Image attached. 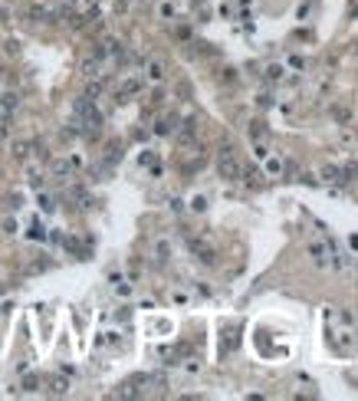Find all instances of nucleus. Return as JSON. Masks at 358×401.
<instances>
[{"instance_id":"1","label":"nucleus","mask_w":358,"mask_h":401,"mask_svg":"<svg viewBox=\"0 0 358 401\" xmlns=\"http://www.w3.org/2000/svg\"><path fill=\"white\" fill-rule=\"evenodd\" d=\"M217 171H220L223 181H240L243 168H240V161H237V155H233V148H220V151H217Z\"/></svg>"},{"instance_id":"2","label":"nucleus","mask_w":358,"mask_h":401,"mask_svg":"<svg viewBox=\"0 0 358 401\" xmlns=\"http://www.w3.org/2000/svg\"><path fill=\"white\" fill-rule=\"evenodd\" d=\"M187 247H191V253L200 260V263H214V260H217L214 247L207 244V240H200V237H187Z\"/></svg>"},{"instance_id":"3","label":"nucleus","mask_w":358,"mask_h":401,"mask_svg":"<svg viewBox=\"0 0 358 401\" xmlns=\"http://www.w3.org/2000/svg\"><path fill=\"white\" fill-rule=\"evenodd\" d=\"M145 89V79H138V76H128L125 82L119 86V102H128L132 95H138Z\"/></svg>"},{"instance_id":"4","label":"nucleus","mask_w":358,"mask_h":401,"mask_svg":"<svg viewBox=\"0 0 358 401\" xmlns=\"http://www.w3.org/2000/svg\"><path fill=\"white\" fill-rule=\"evenodd\" d=\"M16 109H20V95L16 92H0V122H7Z\"/></svg>"},{"instance_id":"5","label":"nucleus","mask_w":358,"mask_h":401,"mask_svg":"<svg viewBox=\"0 0 358 401\" xmlns=\"http://www.w3.org/2000/svg\"><path fill=\"white\" fill-rule=\"evenodd\" d=\"M306 250H309V257H312V263H316V267H329V247H326V244L309 240V247H306Z\"/></svg>"},{"instance_id":"6","label":"nucleus","mask_w":358,"mask_h":401,"mask_svg":"<svg viewBox=\"0 0 358 401\" xmlns=\"http://www.w3.org/2000/svg\"><path fill=\"white\" fill-rule=\"evenodd\" d=\"M49 171H53V178H56V181H69L76 168L69 165V158H56L53 165H49Z\"/></svg>"},{"instance_id":"7","label":"nucleus","mask_w":358,"mask_h":401,"mask_svg":"<svg viewBox=\"0 0 358 401\" xmlns=\"http://www.w3.org/2000/svg\"><path fill=\"white\" fill-rule=\"evenodd\" d=\"M263 165H266V174H270V178H283L286 161H283L279 155H266V158H263Z\"/></svg>"},{"instance_id":"8","label":"nucleus","mask_w":358,"mask_h":401,"mask_svg":"<svg viewBox=\"0 0 358 401\" xmlns=\"http://www.w3.org/2000/svg\"><path fill=\"white\" fill-rule=\"evenodd\" d=\"M145 79H148V82H161V79H165V63H161V59H148Z\"/></svg>"},{"instance_id":"9","label":"nucleus","mask_w":358,"mask_h":401,"mask_svg":"<svg viewBox=\"0 0 358 401\" xmlns=\"http://www.w3.org/2000/svg\"><path fill=\"white\" fill-rule=\"evenodd\" d=\"M178 128V115H165L155 122V135H171Z\"/></svg>"},{"instance_id":"10","label":"nucleus","mask_w":358,"mask_h":401,"mask_svg":"<svg viewBox=\"0 0 358 401\" xmlns=\"http://www.w3.org/2000/svg\"><path fill=\"white\" fill-rule=\"evenodd\" d=\"M82 76H86V79L102 76V59H96V56H92V59H86V63H82Z\"/></svg>"},{"instance_id":"11","label":"nucleus","mask_w":358,"mask_h":401,"mask_svg":"<svg viewBox=\"0 0 358 401\" xmlns=\"http://www.w3.org/2000/svg\"><path fill=\"white\" fill-rule=\"evenodd\" d=\"M30 151H33L30 142H13V145H10V155H13L16 161H26V158H30Z\"/></svg>"},{"instance_id":"12","label":"nucleus","mask_w":358,"mask_h":401,"mask_svg":"<svg viewBox=\"0 0 358 401\" xmlns=\"http://www.w3.org/2000/svg\"><path fill=\"white\" fill-rule=\"evenodd\" d=\"M194 132H197V122H194V118H187V122L181 125V132H178V142H181V145H187V142L194 138Z\"/></svg>"},{"instance_id":"13","label":"nucleus","mask_w":358,"mask_h":401,"mask_svg":"<svg viewBox=\"0 0 358 401\" xmlns=\"http://www.w3.org/2000/svg\"><path fill=\"white\" fill-rule=\"evenodd\" d=\"M26 237H30V240H46V227H43V224H40V220H33V224H30V227H26Z\"/></svg>"},{"instance_id":"14","label":"nucleus","mask_w":358,"mask_h":401,"mask_svg":"<svg viewBox=\"0 0 358 401\" xmlns=\"http://www.w3.org/2000/svg\"><path fill=\"white\" fill-rule=\"evenodd\" d=\"M69 392V382H66L63 375L59 378H49V395H66Z\"/></svg>"},{"instance_id":"15","label":"nucleus","mask_w":358,"mask_h":401,"mask_svg":"<svg viewBox=\"0 0 358 401\" xmlns=\"http://www.w3.org/2000/svg\"><path fill=\"white\" fill-rule=\"evenodd\" d=\"M339 171H342V168H335V165H326L319 178H322V181H329V184H339Z\"/></svg>"},{"instance_id":"16","label":"nucleus","mask_w":358,"mask_h":401,"mask_svg":"<svg viewBox=\"0 0 358 401\" xmlns=\"http://www.w3.org/2000/svg\"><path fill=\"white\" fill-rule=\"evenodd\" d=\"M26 181H30V188H33V191H43V184H46V178H43L40 171H30V174H26Z\"/></svg>"},{"instance_id":"17","label":"nucleus","mask_w":358,"mask_h":401,"mask_svg":"<svg viewBox=\"0 0 358 401\" xmlns=\"http://www.w3.org/2000/svg\"><path fill=\"white\" fill-rule=\"evenodd\" d=\"M36 204H40V211H43V214H53V211H56V201H53V197H46V194H40V197H36Z\"/></svg>"},{"instance_id":"18","label":"nucleus","mask_w":358,"mask_h":401,"mask_svg":"<svg viewBox=\"0 0 358 401\" xmlns=\"http://www.w3.org/2000/svg\"><path fill=\"white\" fill-rule=\"evenodd\" d=\"M191 211H194V214H204V211H207V197H204V194H194V197H191Z\"/></svg>"},{"instance_id":"19","label":"nucleus","mask_w":358,"mask_h":401,"mask_svg":"<svg viewBox=\"0 0 358 401\" xmlns=\"http://www.w3.org/2000/svg\"><path fill=\"white\" fill-rule=\"evenodd\" d=\"M0 230H3L7 237H13L16 234V217H3V220H0Z\"/></svg>"},{"instance_id":"20","label":"nucleus","mask_w":358,"mask_h":401,"mask_svg":"<svg viewBox=\"0 0 358 401\" xmlns=\"http://www.w3.org/2000/svg\"><path fill=\"white\" fill-rule=\"evenodd\" d=\"M36 385H40V378H36V375H23V382H20L23 392H36Z\"/></svg>"},{"instance_id":"21","label":"nucleus","mask_w":358,"mask_h":401,"mask_svg":"<svg viewBox=\"0 0 358 401\" xmlns=\"http://www.w3.org/2000/svg\"><path fill=\"white\" fill-rule=\"evenodd\" d=\"M266 79H270V82H279V79H283V66H266Z\"/></svg>"},{"instance_id":"22","label":"nucleus","mask_w":358,"mask_h":401,"mask_svg":"<svg viewBox=\"0 0 358 401\" xmlns=\"http://www.w3.org/2000/svg\"><path fill=\"white\" fill-rule=\"evenodd\" d=\"M286 63H289V69H296V72H303L306 69V59H303V56H289V59H286Z\"/></svg>"},{"instance_id":"23","label":"nucleus","mask_w":358,"mask_h":401,"mask_svg":"<svg viewBox=\"0 0 358 401\" xmlns=\"http://www.w3.org/2000/svg\"><path fill=\"white\" fill-rule=\"evenodd\" d=\"M253 155L260 158V161H263L266 155H270V148H266V142H263V138H260V142H253Z\"/></svg>"},{"instance_id":"24","label":"nucleus","mask_w":358,"mask_h":401,"mask_svg":"<svg viewBox=\"0 0 358 401\" xmlns=\"http://www.w3.org/2000/svg\"><path fill=\"white\" fill-rule=\"evenodd\" d=\"M161 16L175 20V16H178V7H175V3H161Z\"/></svg>"},{"instance_id":"25","label":"nucleus","mask_w":358,"mask_h":401,"mask_svg":"<svg viewBox=\"0 0 358 401\" xmlns=\"http://www.w3.org/2000/svg\"><path fill=\"white\" fill-rule=\"evenodd\" d=\"M115 293H119V296H128V293H132V286L122 283V280H115Z\"/></svg>"},{"instance_id":"26","label":"nucleus","mask_w":358,"mask_h":401,"mask_svg":"<svg viewBox=\"0 0 358 401\" xmlns=\"http://www.w3.org/2000/svg\"><path fill=\"white\" fill-rule=\"evenodd\" d=\"M155 253H158V260L165 263V260H168V244H158V247H155Z\"/></svg>"},{"instance_id":"27","label":"nucleus","mask_w":358,"mask_h":401,"mask_svg":"<svg viewBox=\"0 0 358 401\" xmlns=\"http://www.w3.org/2000/svg\"><path fill=\"white\" fill-rule=\"evenodd\" d=\"M220 16H223V20H230V16H233V7H230V3H220Z\"/></svg>"},{"instance_id":"28","label":"nucleus","mask_w":358,"mask_h":401,"mask_svg":"<svg viewBox=\"0 0 358 401\" xmlns=\"http://www.w3.org/2000/svg\"><path fill=\"white\" fill-rule=\"evenodd\" d=\"M138 161H142V165H152L155 155H152V151H142V158H138Z\"/></svg>"},{"instance_id":"29","label":"nucleus","mask_w":358,"mask_h":401,"mask_svg":"<svg viewBox=\"0 0 358 401\" xmlns=\"http://www.w3.org/2000/svg\"><path fill=\"white\" fill-rule=\"evenodd\" d=\"M10 207H13V211H16V207H23V197L13 194V197H10Z\"/></svg>"},{"instance_id":"30","label":"nucleus","mask_w":358,"mask_h":401,"mask_svg":"<svg viewBox=\"0 0 358 401\" xmlns=\"http://www.w3.org/2000/svg\"><path fill=\"white\" fill-rule=\"evenodd\" d=\"M332 115H335V118H339V122H349V112H345V109H335V112H332Z\"/></svg>"},{"instance_id":"31","label":"nucleus","mask_w":358,"mask_h":401,"mask_svg":"<svg viewBox=\"0 0 358 401\" xmlns=\"http://www.w3.org/2000/svg\"><path fill=\"white\" fill-rule=\"evenodd\" d=\"M352 247H355V250H358V237H352Z\"/></svg>"},{"instance_id":"32","label":"nucleus","mask_w":358,"mask_h":401,"mask_svg":"<svg viewBox=\"0 0 358 401\" xmlns=\"http://www.w3.org/2000/svg\"><path fill=\"white\" fill-rule=\"evenodd\" d=\"M0 293H7V283H0Z\"/></svg>"},{"instance_id":"33","label":"nucleus","mask_w":358,"mask_h":401,"mask_svg":"<svg viewBox=\"0 0 358 401\" xmlns=\"http://www.w3.org/2000/svg\"><path fill=\"white\" fill-rule=\"evenodd\" d=\"M352 53H355V56H358V43H355V46H352Z\"/></svg>"},{"instance_id":"34","label":"nucleus","mask_w":358,"mask_h":401,"mask_svg":"<svg viewBox=\"0 0 358 401\" xmlns=\"http://www.w3.org/2000/svg\"><path fill=\"white\" fill-rule=\"evenodd\" d=\"M0 92H3V89H0Z\"/></svg>"}]
</instances>
